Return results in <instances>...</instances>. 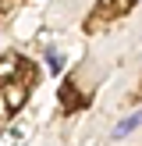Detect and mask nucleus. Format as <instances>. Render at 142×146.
Listing matches in <instances>:
<instances>
[{
  "mask_svg": "<svg viewBox=\"0 0 142 146\" xmlns=\"http://www.w3.org/2000/svg\"><path fill=\"white\" fill-rule=\"evenodd\" d=\"M142 128V107L139 111H131L128 118H121L117 125H114V132H110V139H124V135H131V132H139Z\"/></svg>",
  "mask_w": 142,
  "mask_h": 146,
  "instance_id": "nucleus-1",
  "label": "nucleus"
},
{
  "mask_svg": "<svg viewBox=\"0 0 142 146\" xmlns=\"http://www.w3.org/2000/svg\"><path fill=\"white\" fill-rule=\"evenodd\" d=\"M43 54H46V68H50V75H60V71H64V54L53 46V43H50Z\"/></svg>",
  "mask_w": 142,
  "mask_h": 146,
  "instance_id": "nucleus-2",
  "label": "nucleus"
}]
</instances>
